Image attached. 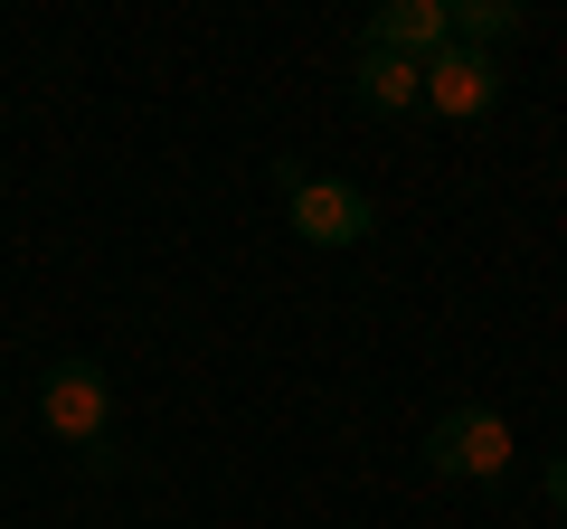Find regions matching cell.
<instances>
[{
    "label": "cell",
    "instance_id": "1",
    "mask_svg": "<svg viewBox=\"0 0 567 529\" xmlns=\"http://www.w3.org/2000/svg\"><path fill=\"white\" fill-rule=\"evenodd\" d=\"M425 464L445 473V483H502L520 464V435H511L502 407H445L425 426Z\"/></svg>",
    "mask_w": 567,
    "mask_h": 529
},
{
    "label": "cell",
    "instance_id": "7",
    "mask_svg": "<svg viewBox=\"0 0 567 529\" xmlns=\"http://www.w3.org/2000/svg\"><path fill=\"white\" fill-rule=\"evenodd\" d=\"M520 29H529L520 0H464L454 10V48H473V58H492V39H520Z\"/></svg>",
    "mask_w": 567,
    "mask_h": 529
},
{
    "label": "cell",
    "instance_id": "2",
    "mask_svg": "<svg viewBox=\"0 0 567 529\" xmlns=\"http://www.w3.org/2000/svg\"><path fill=\"white\" fill-rule=\"evenodd\" d=\"M39 426L58 435V445H76V454L104 445V426H114V387H104L95 360H58L39 378Z\"/></svg>",
    "mask_w": 567,
    "mask_h": 529
},
{
    "label": "cell",
    "instance_id": "5",
    "mask_svg": "<svg viewBox=\"0 0 567 529\" xmlns=\"http://www.w3.org/2000/svg\"><path fill=\"white\" fill-rule=\"evenodd\" d=\"M360 48H388V58H435V48H454V0H379L360 29Z\"/></svg>",
    "mask_w": 567,
    "mask_h": 529
},
{
    "label": "cell",
    "instance_id": "3",
    "mask_svg": "<svg viewBox=\"0 0 567 529\" xmlns=\"http://www.w3.org/2000/svg\"><path fill=\"white\" fill-rule=\"evenodd\" d=\"M284 208H293V237L312 246H360L379 227V199L350 180H322V170H284Z\"/></svg>",
    "mask_w": 567,
    "mask_h": 529
},
{
    "label": "cell",
    "instance_id": "8",
    "mask_svg": "<svg viewBox=\"0 0 567 529\" xmlns=\"http://www.w3.org/2000/svg\"><path fill=\"white\" fill-rule=\"evenodd\" d=\"M548 501L567 510V454H558V464H548Z\"/></svg>",
    "mask_w": 567,
    "mask_h": 529
},
{
    "label": "cell",
    "instance_id": "4",
    "mask_svg": "<svg viewBox=\"0 0 567 529\" xmlns=\"http://www.w3.org/2000/svg\"><path fill=\"white\" fill-rule=\"evenodd\" d=\"M492 104H502V66L492 58H473V48H435V58H425V114L483 123Z\"/></svg>",
    "mask_w": 567,
    "mask_h": 529
},
{
    "label": "cell",
    "instance_id": "6",
    "mask_svg": "<svg viewBox=\"0 0 567 529\" xmlns=\"http://www.w3.org/2000/svg\"><path fill=\"white\" fill-rule=\"evenodd\" d=\"M350 76H360V104H369V114H416V104H425V66H416V58L360 48V66H350Z\"/></svg>",
    "mask_w": 567,
    "mask_h": 529
}]
</instances>
